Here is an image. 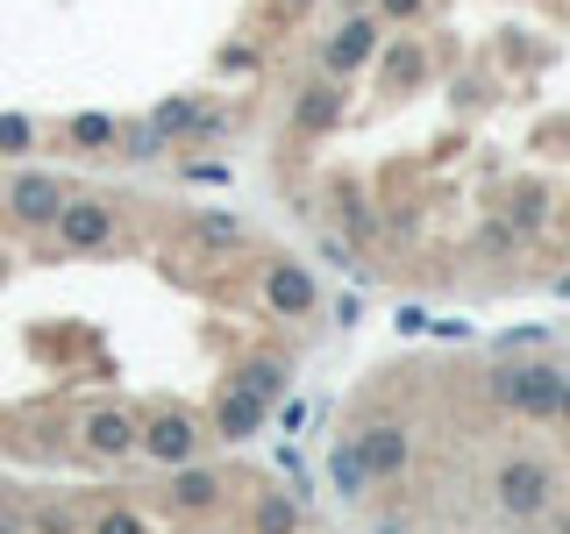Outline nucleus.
Instances as JSON below:
<instances>
[{
	"label": "nucleus",
	"instance_id": "21",
	"mask_svg": "<svg viewBox=\"0 0 570 534\" xmlns=\"http://www.w3.org/2000/svg\"><path fill=\"white\" fill-rule=\"evenodd\" d=\"M193 243H200V249H243V221H236V214H193Z\"/></svg>",
	"mask_w": 570,
	"mask_h": 534
},
{
	"label": "nucleus",
	"instance_id": "23",
	"mask_svg": "<svg viewBox=\"0 0 570 534\" xmlns=\"http://www.w3.org/2000/svg\"><path fill=\"white\" fill-rule=\"evenodd\" d=\"M521 243H528V236L507 221V214H492V221H485V236H478V249H485V257H513Z\"/></svg>",
	"mask_w": 570,
	"mask_h": 534
},
{
	"label": "nucleus",
	"instance_id": "32",
	"mask_svg": "<svg viewBox=\"0 0 570 534\" xmlns=\"http://www.w3.org/2000/svg\"><path fill=\"white\" fill-rule=\"evenodd\" d=\"M385 534H400V527H385Z\"/></svg>",
	"mask_w": 570,
	"mask_h": 534
},
{
	"label": "nucleus",
	"instance_id": "8",
	"mask_svg": "<svg viewBox=\"0 0 570 534\" xmlns=\"http://www.w3.org/2000/svg\"><path fill=\"white\" fill-rule=\"evenodd\" d=\"M356 456H364L371 485H392L414 463V435H406V421H364L356 427Z\"/></svg>",
	"mask_w": 570,
	"mask_h": 534
},
{
	"label": "nucleus",
	"instance_id": "22",
	"mask_svg": "<svg viewBox=\"0 0 570 534\" xmlns=\"http://www.w3.org/2000/svg\"><path fill=\"white\" fill-rule=\"evenodd\" d=\"M29 150H36V121L8 107V115H0V165H22Z\"/></svg>",
	"mask_w": 570,
	"mask_h": 534
},
{
	"label": "nucleus",
	"instance_id": "29",
	"mask_svg": "<svg viewBox=\"0 0 570 534\" xmlns=\"http://www.w3.org/2000/svg\"><path fill=\"white\" fill-rule=\"evenodd\" d=\"M321 257H328V264H343V271H356V249H350L343 236H328V243H321Z\"/></svg>",
	"mask_w": 570,
	"mask_h": 534
},
{
	"label": "nucleus",
	"instance_id": "11",
	"mask_svg": "<svg viewBox=\"0 0 570 534\" xmlns=\"http://www.w3.org/2000/svg\"><path fill=\"white\" fill-rule=\"evenodd\" d=\"M264 414H272V406H264L257 392H243V385H228V378H222V392H214V435H222V442H249V435H264Z\"/></svg>",
	"mask_w": 570,
	"mask_h": 534
},
{
	"label": "nucleus",
	"instance_id": "19",
	"mask_svg": "<svg viewBox=\"0 0 570 534\" xmlns=\"http://www.w3.org/2000/svg\"><path fill=\"white\" fill-rule=\"evenodd\" d=\"M499 214H507V221H513V228H521V236H534V228H542V221H549V192H542V186H534V178H521V186H513V192H507V207H499Z\"/></svg>",
	"mask_w": 570,
	"mask_h": 534
},
{
	"label": "nucleus",
	"instance_id": "6",
	"mask_svg": "<svg viewBox=\"0 0 570 534\" xmlns=\"http://www.w3.org/2000/svg\"><path fill=\"white\" fill-rule=\"evenodd\" d=\"M343 115H350V79H328V71H314V79L293 93V136H299V142L343 129Z\"/></svg>",
	"mask_w": 570,
	"mask_h": 534
},
{
	"label": "nucleus",
	"instance_id": "17",
	"mask_svg": "<svg viewBox=\"0 0 570 534\" xmlns=\"http://www.w3.org/2000/svg\"><path fill=\"white\" fill-rule=\"evenodd\" d=\"M249 527H257V534H299V498L293 492H257Z\"/></svg>",
	"mask_w": 570,
	"mask_h": 534
},
{
	"label": "nucleus",
	"instance_id": "20",
	"mask_svg": "<svg viewBox=\"0 0 570 534\" xmlns=\"http://www.w3.org/2000/svg\"><path fill=\"white\" fill-rule=\"evenodd\" d=\"M421 71H428V58H421L414 36H406V43H392V50H385V93H406V86H421Z\"/></svg>",
	"mask_w": 570,
	"mask_h": 534
},
{
	"label": "nucleus",
	"instance_id": "30",
	"mask_svg": "<svg viewBox=\"0 0 570 534\" xmlns=\"http://www.w3.org/2000/svg\"><path fill=\"white\" fill-rule=\"evenodd\" d=\"M272 8L285 14V22H299V14H314V8H321V0H272Z\"/></svg>",
	"mask_w": 570,
	"mask_h": 534
},
{
	"label": "nucleus",
	"instance_id": "10",
	"mask_svg": "<svg viewBox=\"0 0 570 534\" xmlns=\"http://www.w3.org/2000/svg\"><path fill=\"white\" fill-rule=\"evenodd\" d=\"M79 442H86V456H100V463L136 456V414H121V406H94L86 427H79Z\"/></svg>",
	"mask_w": 570,
	"mask_h": 534
},
{
	"label": "nucleus",
	"instance_id": "18",
	"mask_svg": "<svg viewBox=\"0 0 570 534\" xmlns=\"http://www.w3.org/2000/svg\"><path fill=\"white\" fill-rule=\"evenodd\" d=\"M328 477H335V492H343V498H364L371 492V471H364V456H356V435H343L328 449Z\"/></svg>",
	"mask_w": 570,
	"mask_h": 534
},
{
	"label": "nucleus",
	"instance_id": "1",
	"mask_svg": "<svg viewBox=\"0 0 570 534\" xmlns=\"http://www.w3.org/2000/svg\"><path fill=\"white\" fill-rule=\"evenodd\" d=\"M549 498H557V471H549L542 456H507L492 471V506L507 513V521H542Z\"/></svg>",
	"mask_w": 570,
	"mask_h": 534
},
{
	"label": "nucleus",
	"instance_id": "4",
	"mask_svg": "<svg viewBox=\"0 0 570 534\" xmlns=\"http://www.w3.org/2000/svg\"><path fill=\"white\" fill-rule=\"evenodd\" d=\"M200 421L193 414H178V406H165V414H150V421H136V456H150V463H165V471H178V463H193L200 456Z\"/></svg>",
	"mask_w": 570,
	"mask_h": 534
},
{
	"label": "nucleus",
	"instance_id": "25",
	"mask_svg": "<svg viewBox=\"0 0 570 534\" xmlns=\"http://www.w3.org/2000/svg\"><path fill=\"white\" fill-rule=\"evenodd\" d=\"M371 8H379V22H421L428 0H371Z\"/></svg>",
	"mask_w": 570,
	"mask_h": 534
},
{
	"label": "nucleus",
	"instance_id": "26",
	"mask_svg": "<svg viewBox=\"0 0 570 534\" xmlns=\"http://www.w3.org/2000/svg\"><path fill=\"white\" fill-rule=\"evenodd\" d=\"M94 534H150V527H142L136 513H121V506H115V513H100V521H94Z\"/></svg>",
	"mask_w": 570,
	"mask_h": 534
},
{
	"label": "nucleus",
	"instance_id": "3",
	"mask_svg": "<svg viewBox=\"0 0 570 534\" xmlns=\"http://www.w3.org/2000/svg\"><path fill=\"white\" fill-rule=\"evenodd\" d=\"M50 236H58L71 257H94V249H115L121 221H115V200H100V192H71L58 207V221H50Z\"/></svg>",
	"mask_w": 570,
	"mask_h": 534
},
{
	"label": "nucleus",
	"instance_id": "16",
	"mask_svg": "<svg viewBox=\"0 0 570 534\" xmlns=\"http://www.w3.org/2000/svg\"><path fill=\"white\" fill-rule=\"evenodd\" d=\"M200 93H171V100H157L150 107V129L157 136H171V150H178V142H186V129H193V121H200Z\"/></svg>",
	"mask_w": 570,
	"mask_h": 534
},
{
	"label": "nucleus",
	"instance_id": "12",
	"mask_svg": "<svg viewBox=\"0 0 570 534\" xmlns=\"http://www.w3.org/2000/svg\"><path fill=\"white\" fill-rule=\"evenodd\" d=\"M165 498H171V513H214L228 498V485H222V471H207V463L193 456V463H178V471H171V492Z\"/></svg>",
	"mask_w": 570,
	"mask_h": 534
},
{
	"label": "nucleus",
	"instance_id": "9",
	"mask_svg": "<svg viewBox=\"0 0 570 534\" xmlns=\"http://www.w3.org/2000/svg\"><path fill=\"white\" fill-rule=\"evenodd\" d=\"M264 307L285 314V320H307L321 307L314 271H307V264H293V257H272V264H264Z\"/></svg>",
	"mask_w": 570,
	"mask_h": 534
},
{
	"label": "nucleus",
	"instance_id": "13",
	"mask_svg": "<svg viewBox=\"0 0 570 534\" xmlns=\"http://www.w3.org/2000/svg\"><path fill=\"white\" fill-rule=\"evenodd\" d=\"M228 385H243V392H257L264 406H278L285 385H293V364H285V356H249V364L228 370Z\"/></svg>",
	"mask_w": 570,
	"mask_h": 534
},
{
	"label": "nucleus",
	"instance_id": "31",
	"mask_svg": "<svg viewBox=\"0 0 570 534\" xmlns=\"http://www.w3.org/2000/svg\"><path fill=\"white\" fill-rule=\"evenodd\" d=\"M557 421H563V435H570V370H563V392H557Z\"/></svg>",
	"mask_w": 570,
	"mask_h": 534
},
{
	"label": "nucleus",
	"instance_id": "27",
	"mask_svg": "<svg viewBox=\"0 0 570 534\" xmlns=\"http://www.w3.org/2000/svg\"><path fill=\"white\" fill-rule=\"evenodd\" d=\"M186 178H193V186H228V165H214V157H193Z\"/></svg>",
	"mask_w": 570,
	"mask_h": 534
},
{
	"label": "nucleus",
	"instance_id": "2",
	"mask_svg": "<svg viewBox=\"0 0 570 534\" xmlns=\"http://www.w3.org/2000/svg\"><path fill=\"white\" fill-rule=\"evenodd\" d=\"M557 392H563L557 364H521V356H513V364L492 370V399L521 421H557Z\"/></svg>",
	"mask_w": 570,
	"mask_h": 534
},
{
	"label": "nucleus",
	"instance_id": "15",
	"mask_svg": "<svg viewBox=\"0 0 570 534\" xmlns=\"http://www.w3.org/2000/svg\"><path fill=\"white\" fill-rule=\"evenodd\" d=\"M115 157H121V165H157V157H171V136H157L150 121H121Z\"/></svg>",
	"mask_w": 570,
	"mask_h": 534
},
{
	"label": "nucleus",
	"instance_id": "28",
	"mask_svg": "<svg viewBox=\"0 0 570 534\" xmlns=\"http://www.w3.org/2000/svg\"><path fill=\"white\" fill-rule=\"evenodd\" d=\"M222 71H257V50H249V43H228L222 50Z\"/></svg>",
	"mask_w": 570,
	"mask_h": 534
},
{
	"label": "nucleus",
	"instance_id": "5",
	"mask_svg": "<svg viewBox=\"0 0 570 534\" xmlns=\"http://www.w3.org/2000/svg\"><path fill=\"white\" fill-rule=\"evenodd\" d=\"M65 200H71V186H65L58 171H14L8 192H0V207H8L14 228H50Z\"/></svg>",
	"mask_w": 570,
	"mask_h": 534
},
{
	"label": "nucleus",
	"instance_id": "7",
	"mask_svg": "<svg viewBox=\"0 0 570 534\" xmlns=\"http://www.w3.org/2000/svg\"><path fill=\"white\" fill-rule=\"evenodd\" d=\"M371 58H379V14H343V22L321 36V71L328 79H356Z\"/></svg>",
	"mask_w": 570,
	"mask_h": 534
},
{
	"label": "nucleus",
	"instance_id": "24",
	"mask_svg": "<svg viewBox=\"0 0 570 534\" xmlns=\"http://www.w3.org/2000/svg\"><path fill=\"white\" fill-rule=\"evenodd\" d=\"M335 214H343V228H350V236H371V207L356 200V192H335Z\"/></svg>",
	"mask_w": 570,
	"mask_h": 534
},
{
	"label": "nucleus",
	"instance_id": "14",
	"mask_svg": "<svg viewBox=\"0 0 570 534\" xmlns=\"http://www.w3.org/2000/svg\"><path fill=\"white\" fill-rule=\"evenodd\" d=\"M115 136H121V121H115V115H94V107L65 121V142H71L79 157H115Z\"/></svg>",
	"mask_w": 570,
	"mask_h": 534
}]
</instances>
